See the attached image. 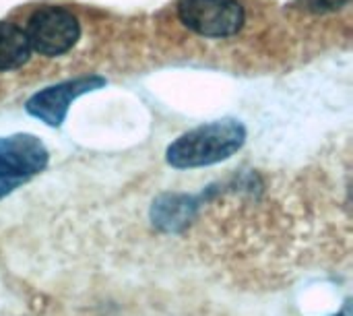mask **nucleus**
<instances>
[{
    "label": "nucleus",
    "instance_id": "f257e3e1",
    "mask_svg": "<svg viewBox=\"0 0 353 316\" xmlns=\"http://www.w3.org/2000/svg\"><path fill=\"white\" fill-rule=\"evenodd\" d=\"M246 128L240 120L225 118L196 126L178 137L165 151V159L176 170H194L230 159L242 149Z\"/></svg>",
    "mask_w": 353,
    "mask_h": 316
},
{
    "label": "nucleus",
    "instance_id": "f03ea898",
    "mask_svg": "<svg viewBox=\"0 0 353 316\" xmlns=\"http://www.w3.org/2000/svg\"><path fill=\"white\" fill-rule=\"evenodd\" d=\"M25 33L31 50L41 56H60L79 41L81 25L70 10L62 6H43L31 14Z\"/></svg>",
    "mask_w": 353,
    "mask_h": 316
},
{
    "label": "nucleus",
    "instance_id": "7ed1b4c3",
    "mask_svg": "<svg viewBox=\"0 0 353 316\" xmlns=\"http://www.w3.org/2000/svg\"><path fill=\"white\" fill-rule=\"evenodd\" d=\"M178 17L203 37H230L244 25V8L238 0H180Z\"/></svg>",
    "mask_w": 353,
    "mask_h": 316
},
{
    "label": "nucleus",
    "instance_id": "20e7f679",
    "mask_svg": "<svg viewBox=\"0 0 353 316\" xmlns=\"http://www.w3.org/2000/svg\"><path fill=\"white\" fill-rule=\"evenodd\" d=\"M103 85H105V79H101L97 75L70 79V81L46 87L43 91H37L35 95H31L27 99L25 108L31 116L39 118L48 126H60L68 114L70 103L77 97H81L89 91H95Z\"/></svg>",
    "mask_w": 353,
    "mask_h": 316
},
{
    "label": "nucleus",
    "instance_id": "39448f33",
    "mask_svg": "<svg viewBox=\"0 0 353 316\" xmlns=\"http://www.w3.org/2000/svg\"><path fill=\"white\" fill-rule=\"evenodd\" d=\"M48 149L33 135L0 137V176L19 184L43 172L48 166Z\"/></svg>",
    "mask_w": 353,
    "mask_h": 316
},
{
    "label": "nucleus",
    "instance_id": "423d86ee",
    "mask_svg": "<svg viewBox=\"0 0 353 316\" xmlns=\"http://www.w3.org/2000/svg\"><path fill=\"white\" fill-rule=\"evenodd\" d=\"M199 211V201L188 195H161L153 201L151 219L153 226L165 234L182 232Z\"/></svg>",
    "mask_w": 353,
    "mask_h": 316
},
{
    "label": "nucleus",
    "instance_id": "0eeeda50",
    "mask_svg": "<svg viewBox=\"0 0 353 316\" xmlns=\"http://www.w3.org/2000/svg\"><path fill=\"white\" fill-rule=\"evenodd\" d=\"M31 46L25 29L14 23L0 21V72L14 70L29 60Z\"/></svg>",
    "mask_w": 353,
    "mask_h": 316
},
{
    "label": "nucleus",
    "instance_id": "6e6552de",
    "mask_svg": "<svg viewBox=\"0 0 353 316\" xmlns=\"http://www.w3.org/2000/svg\"><path fill=\"white\" fill-rule=\"evenodd\" d=\"M350 0H302L304 8L314 10V12H327V10H335L339 6H343Z\"/></svg>",
    "mask_w": 353,
    "mask_h": 316
},
{
    "label": "nucleus",
    "instance_id": "1a4fd4ad",
    "mask_svg": "<svg viewBox=\"0 0 353 316\" xmlns=\"http://www.w3.org/2000/svg\"><path fill=\"white\" fill-rule=\"evenodd\" d=\"M21 184L19 182H14V180H8V178H2L0 176V199H4L6 195H10L14 188H19Z\"/></svg>",
    "mask_w": 353,
    "mask_h": 316
},
{
    "label": "nucleus",
    "instance_id": "9d476101",
    "mask_svg": "<svg viewBox=\"0 0 353 316\" xmlns=\"http://www.w3.org/2000/svg\"><path fill=\"white\" fill-rule=\"evenodd\" d=\"M335 316H350L347 313H339V315H335Z\"/></svg>",
    "mask_w": 353,
    "mask_h": 316
}]
</instances>
